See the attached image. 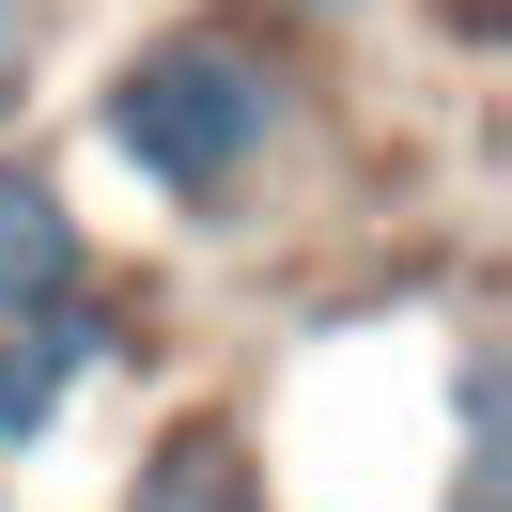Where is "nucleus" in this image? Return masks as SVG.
<instances>
[{"label": "nucleus", "mask_w": 512, "mask_h": 512, "mask_svg": "<svg viewBox=\"0 0 512 512\" xmlns=\"http://www.w3.org/2000/svg\"><path fill=\"white\" fill-rule=\"evenodd\" d=\"M32 63H47V0H0V109L32 94Z\"/></svg>", "instance_id": "39448f33"}, {"label": "nucleus", "mask_w": 512, "mask_h": 512, "mask_svg": "<svg viewBox=\"0 0 512 512\" xmlns=\"http://www.w3.org/2000/svg\"><path fill=\"white\" fill-rule=\"evenodd\" d=\"M295 109H311V78H295L280 16H156L94 78V156L140 202H171L187 233H233V202L280 171Z\"/></svg>", "instance_id": "f257e3e1"}, {"label": "nucleus", "mask_w": 512, "mask_h": 512, "mask_svg": "<svg viewBox=\"0 0 512 512\" xmlns=\"http://www.w3.org/2000/svg\"><path fill=\"white\" fill-rule=\"evenodd\" d=\"M78 280H94V218H78V187H63L47 156L0 140V326L47 311V295H78Z\"/></svg>", "instance_id": "20e7f679"}, {"label": "nucleus", "mask_w": 512, "mask_h": 512, "mask_svg": "<svg viewBox=\"0 0 512 512\" xmlns=\"http://www.w3.org/2000/svg\"><path fill=\"white\" fill-rule=\"evenodd\" d=\"M125 357H140V295H109V280L16 311V326H0V466H32V450L78 419V388L125 373Z\"/></svg>", "instance_id": "f03ea898"}, {"label": "nucleus", "mask_w": 512, "mask_h": 512, "mask_svg": "<svg viewBox=\"0 0 512 512\" xmlns=\"http://www.w3.org/2000/svg\"><path fill=\"white\" fill-rule=\"evenodd\" d=\"M109 512H280V481H264L249 419L187 404L171 435H140V466H125V497H109Z\"/></svg>", "instance_id": "7ed1b4c3"}]
</instances>
